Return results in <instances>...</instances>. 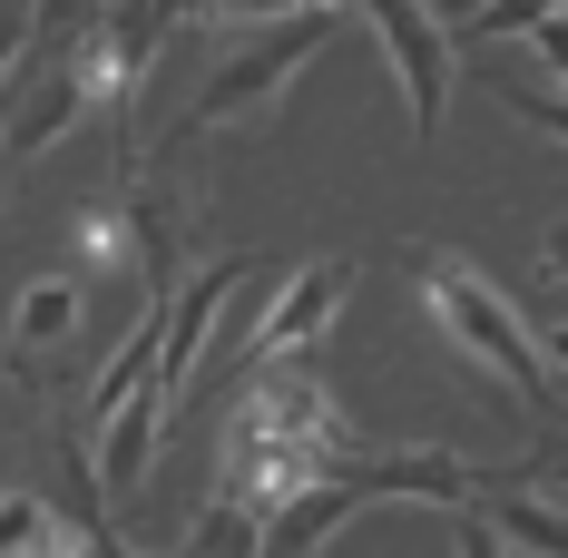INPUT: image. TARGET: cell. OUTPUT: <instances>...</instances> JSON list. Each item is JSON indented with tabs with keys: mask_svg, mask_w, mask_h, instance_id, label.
Masks as SVG:
<instances>
[{
	"mask_svg": "<svg viewBox=\"0 0 568 558\" xmlns=\"http://www.w3.org/2000/svg\"><path fill=\"white\" fill-rule=\"evenodd\" d=\"M470 519L500 539V549H529V558H568V519H559V500L539 490H470Z\"/></svg>",
	"mask_w": 568,
	"mask_h": 558,
	"instance_id": "10",
	"label": "cell"
},
{
	"mask_svg": "<svg viewBox=\"0 0 568 558\" xmlns=\"http://www.w3.org/2000/svg\"><path fill=\"white\" fill-rule=\"evenodd\" d=\"M452 529H460V539H452V558H510L500 539H490V529H480V519H470V509H452Z\"/></svg>",
	"mask_w": 568,
	"mask_h": 558,
	"instance_id": "15",
	"label": "cell"
},
{
	"mask_svg": "<svg viewBox=\"0 0 568 558\" xmlns=\"http://www.w3.org/2000/svg\"><path fill=\"white\" fill-rule=\"evenodd\" d=\"M363 20H373V40L393 50L402 69V99H412V138H442V109H452V30L422 10V0H353Z\"/></svg>",
	"mask_w": 568,
	"mask_h": 558,
	"instance_id": "7",
	"label": "cell"
},
{
	"mask_svg": "<svg viewBox=\"0 0 568 558\" xmlns=\"http://www.w3.org/2000/svg\"><path fill=\"white\" fill-rule=\"evenodd\" d=\"M353 450H363V432L343 422L334 392L304 373V353H294V363H255L245 392H235V412H226V432H216V470H226L216 500L255 509V529H265L304 480H324Z\"/></svg>",
	"mask_w": 568,
	"mask_h": 558,
	"instance_id": "1",
	"label": "cell"
},
{
	"mask_svg": "<svg viewBox=\"0 0 568 558\" xmlns=\"http://www.w3.org/2000/svg\"><path fill=\"white\" fill-rule=\"evenodd\" d=\"M148 450H158V402L138 392V402H118V412H109V432H99V470H89L109 509H128L138 490H148Z\"/></svg>",
	"mask_w": 568,
	"mask_h": 558,
	"instance_id": "9",
	"label": "cell"
},
{
	"mask_svg": "<svg viewBox=\"0 0 568 558\" xmlns=\"http://www.w3.org/2000/svg\"><path fill=\"white\" fill-rule=\"evenodd\" d=\"M412 284H422L432 324L452 334V353H470L519 412H549V402H559V343L539 334V324H519L480 275H460V265H442V255H412Z\"/></svg>",
	"mask_w": 568,
	"mask_h": 558,
	"instance_id": "3",
	"label": "cell"
},
{
	"mask_svg": "<svg viewBox=\"0 0 568 558\" xmlns=\"http://www.w3.org/2000/svg\"><path fill=\"white\" fill-rule=\"evenodd\" d=\"M79 324H89V304H79V284L69 275H40L20 284V304H10V383L20 392H59V373H69V353H79Z\"/></svg>",
	"mask_w": 568,
	"mask_h": 558,
	"instance_id": "8",
	"label": "cell"
},
{
	"mask_svg": "<svg viewBox=\"0 0 568 558\" xmlns=\"http://www.w3.org/2000/svg\"><path fill=\"white\" fill-rule=\"evenodd\" d=\"M500 30H549V0H480L460 20V40H500Z\"/></svg>",
	"mask_w": 568,
	"mask_h": 558,
	"instance_id": "13",
	"label": "cell"
},
{
	"mask_svg": "<svg viewBox=\"0 0 568 558\" xmlns=\"http://www.w3.org/2000/svg\"><path fill=\"white\" fill-rule=\"evenodd\" d=\"M353 304V255H324V265H304V275L275 284V304L245 324V334L216 343V363L226 373H255V363H294L314 334H334V314Z\"/></svg>",
	"mask_w": 568,
	"mask_h": 558,
	"instance_id": "5",
	"label": "cell"
},
{
	"mask_svg": "<svg viewBox=\"0 0 568 558\" xmlns=\"http://www.w3.org/2000/svg\"><path fill=\"white\" fill-rule=\"evenodd\" d=\"M255 275H265L255 255H226V265L186 275V284L168 294V304H158V373H148V402H158V412H168L176 392L196 383V353L216 343V314H226V304H235V294H245Z\"/></svg>",
	"mask_w": 568,
	"mask_h": 558,
	"instance_id": "6",
	"label": "cell"
},
{
	"mask_svg": "<svg viewBox=\"0 0 568 558\" xmlns=\"http://www.w3.org/2000/svg\"><path fill=\"white\" fill-rule=\"evenodd\" d=\"M490 480H500V470H470L452 450H353V460H334L324 480H304V490L255 529V558H324L353 509H373V500L470 509V490H490Z\"/></svg>",
	"mask_w": 568,
	"mask_h": 558,
	"instance_id": "2",
	"label": "cell"
},
{
	"mask_svg": "<svg viewBox=\"0 0 568 558\" xmlns=\"http://www.w3.org/2000/svg\"><path fill=\"white\" fill-rule=\"evenodd\" d=\"M0 558H69V529L40 490H0Z\"/></svg>",
	"mask_w": 568,
	"mask_h": 558,
	"instance_id": "11",
	"label": "cell"
},
{
	"mask_svg": "<svg viewBox=\"0 0 568 558\" xmlns=\"http://www.w3.org/2000/svg\"><path fill=\"white\" fill-rule=\"evenodd\" d=\"M490 89H500V99H510L519 118H529V128H539V138H559L568 118H559V99H549V89H539V79H519V69H490Z\"/></svg>",
	"mask_w": 568,
	"mask_h": 558,
	"instance_id": "14",
	"label": "cell"
},
{
	"mask_svg": "<svg viewBox=\"0 0 568 558\" xmlns=\"http://www.w3.org/2000/svg\"><path fill=\"white\" fill-rule=\"evenodd\" d=\"M176 558H255V509L216 500L196 529H186V549H176Z\"/></svg>",
	"mask_w": 568,
	"mask_h": 558,
	"instance_id": "12",
	"label": "cell"
},
{
	"mask_svg": "<svg viewBox=\"0 0 568 558\" xmlns=\"http://www.w3.org/2000/svg\"><path fill=\"white\" fill-rule=\"evenodd\" d=\"M334 30H343V10H284V20H265V30H255L245 50H226V59H216V79L186 99L168 158H176V148H196V138H216V128H245V138L275 128V118H284V89L304 79V59L324 50Z\"/></svg>",
	"mask_w": 568,
	"mask_h": 558,
	"instance_id": "4",
	"label": "cell"
}]
</instances>
